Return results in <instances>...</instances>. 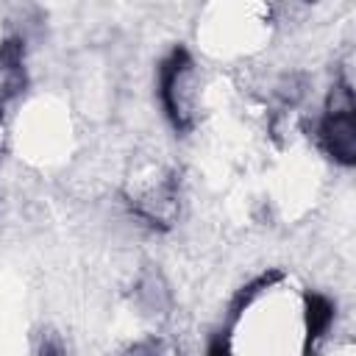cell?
Listing matches in <instances>:
<instances>
[{
    "label": "cell",
    "mask_w": 356,
    "mask_h": 356,
    "mask_svg": "<svg viewBox=\"0 0 356 356\" xmlns=\"http://www.w3.org/2000/svg\"><path fill=\"white\" fill-rule=\"evenodd\" d=\"M156 97L167 125L186 136L197 125V72L192 53L178 44L156 67Z\"/></svg>",
    "instance_id": "cell-1"
},
{
    "label": "cell",
    "mask_w": 356,
    "mask_h": 356,
    "mask_svg": "<svg viewBox=\"0 0 356 356\" xmlns=\"http://www.w3.org/2000/svg\"><path fill=\"white\" fill-rule=\"evenodd\" d=\"M314 145L337 167L356 164V103L348 78H339L314 120Z\"/></svg>",
    "instance_id": "cell-2"
},
{
    "label": "cell",
    "mask_w": 356,
    "mask_h": 356,
    "mask_svg": "<svg viewBox=\"0 0 356 356\" xmlns=\"http://www.w3.org/2000/svg\"><path fill=\"white\" fill-rule=\"evenodd\" d=\"M337 320V303L325 292L306 289L300 298V337H303V350L314 348L320 339H325L334 328Z\"/></svg>",
    "instance_id": "cell-3"
},
{
    "label": "cell",
    "mask_w": 356,
    "mask_h": 356,
    "mask_svg": "<svg viewBox=\"0 0 356 356\" xmlns=\"http://www.w3.org/2000/svg\"><path fill=\"white\" fill-rule=\"evenodd\" d=\"M303 3H317V0H303Z\"/></svg>",
    "instance_id": "cell-4"
}]
</instances>
